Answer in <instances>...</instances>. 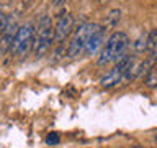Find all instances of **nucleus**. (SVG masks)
Returning a JSON list of instances; mask_svg holds the SVG:
<instances>
[{
  "label": "nucleus",
  "instance_id": "obj_12",
  "mask_svg": "<svg viewBox=\"0 0 157 148\" xmlns=\"http://www.w3.org/2000/svg\"><path fill=\"white\" fill-rule=\"evenodd\" d=\"M146 86L147 87H155L157 86V66H154L147 72L146 76Z\"/></svg>",
  "mask_w": 157,
  "mask_h": 148
},
{
  "label": "nucleus",
  "instance_id": "obj_13",
  "mask_svg": "<svg viewBox=\"0 0 157 148\" xmlns=\"http://www.w3.org/2000/svg\"><path fill=\"white\" fill-rule=\"evenodd\" d=\"M59 142H61V137H59V133H56V132L48 133V137H46V143H48V145H57Z\"/></svg>",
  "mask_w": 157,
  "mask_h": 148
},
{
  "label": "nucleus",
  "instance_id": "obj_3",
  "mask_svg": "<svg viewBox=\"0 0 157 148\" xmlns=\"http://www.w3.org/2000/svg\"><path fill=\"white\" fill-rule=\"evenodd\" d=\"M34 36H36V28H34L33 23H25L21 27H18V31L13 38L12 53H15L20 58L26 56V54L33 49Z\"/></svg>",
  "mask_w": 157,
  "mask_h": 148
},
{
  "label": "nucleus",
  "instance_id": "obj_6",
  "mask_svg": "<svg viewBox=\"0 0 157 148\" xmlns=\"http://www.w3.org/2000/svg\"><path fill=\"white\" fill-rule=\"evenodd\" d=\"M105 31H106V28L97 23V27L93 28V31L90 35H88V39L85 43V49H83V53H85L87 56H93V54L100 49L103 39H105Z\"/></svg>",
  "mask_w": 157,
  "mask_h": 148
},
{
  "label": "nucleus",
  "instance_id": "obj_11",
  "mask_svg": "<svg viewBox=\"0 0 157 148\" xmlns=\"http://www.w3.org/2000/svg\"><path fill=\"white\" fill-rule=\"evenodd\" d=\"M132 48H134V53H137V54L144 53L146 48H147V33L139 35V38L132 43Z\"/></svg>",
  "mask_w": 157,
  "mask_h": 148
},
{
  "label": "nucleus",
  "instance_id": "obj_10",
  "mask_svg": "<svg viewBox=\"0 0 157 148\" xmlns=\"http://www.w3.org/2000/svg\"><path fill=\"white\" fill-rule=\"evenodd\" d=\"M147 53L157 51V28H152L149 33H147Z\"/></svg>",
  "mask_w": 157,
  "mask_h": 148
},
{
  "label": "nucleus",
  "instance_id": "obj_2",
  "mask_svg": "<svg viewBox=\"0 0 157 148\" xmlns=\"http://www.w3.org/2000/svg\"><path fill=\"white\" fill-rule=\"evenodd\" d=\"M54 27L52 22L48 15L41 17L36 28V36H34V44H33V51L36 58H43L44 54L49 51V48L52 46L54 41Z\"/></svg>",
  "mask_w": 157,
  "mask_h": 148
},
{
  "label": "nucleus",
  "instance_id": "obj_16",
  "mask_svg": "<svg viewBox=\"0 0 157 148\" xmlns=\"http://www.w3.org/2000/svg\"><path fill=\"white\" fill-rule=\"evenodd\" d=\"M98 2H100V3H106L108 0H98Z\"/></svg>",
  "mask_w": 157,
  "mask_h": 148
},
{
  "label": "nucleus",
  "instance_id": "obj_14",
  "mask_svg": "<svg viewBox=\"0 0 157 148\" xmlns=\"http://www.w3.org/2000/svg\"><path fill=\"white\" fill-rule=\"evenodd\" d=\"M7 25H8V17H7L5 13L0 12V36L3 35L5 28H7Z\"/></svg>",
  "mask_w": 157,
  "mask_h": 148
},
{
  "label": "nucleus",
  "instance_id": "obj_8",
  "mask_svg": "<svg viewBox=\"0 0 157 148\" xmlns=\"http://www.w3.org/2000/svg\"><path fill=\"white\" fill-rule=\"evenodd\" d=\"M123 81V74L121 72H118L116 69H111L110 72L106 74V76H103L101 77V81H100V84L103 87H113V86H116L118 82H121Z\"/></svg>",
  "mask_w": 157,
  "mask_h": 148
},
{
  "label": "nucleus",
  "instance_id": "obj_15",
  "mask_svg": "<svg viewBox=\"0 0 157 148\" xmlns=\"http://www.w3.org/2000/svg\"><path fill=\"white\" fill-rule=\"evenodd\" d=\"M51 2H52L54 7H61V5L66 3V0H51Z\"/></svg>",
  "mask_w": 157,
  "mask_h": 148
},
{
  "label": "nucleus",
  "instance_id": "obj_19",
  "mask_svg": "<svg viewBox=\"0 0 157 148\" xmlns=\"http://www.w3.org/2000/svg\"><path fill=\"white\" fill-rule=\"evenodd\" d=\"M155 142H157V135H155Z\"/></svg>",
  "mask_w": 157,
  "mask_h": 148
},
{
  "label": "nucleus",
  "instance_id": "obj_5",
  "mask_svg": "<svg viewBox=\"0 0 157 148\" xmlns=\"http://www.w3.org/2000/svg\"><path fill=\"white\" fill-rule=\"evenodd\" d=\"M72 27H74V18L69 15L67 10H64V12L59 13L56 27H54V38H56V41L59 44H62V41L66 39V36L71 35Z\"/></svg>",
  "mask_w": 157,
  "mask_h": 148
},
{
  "label": "nucleus",
  "instance_id": "obj_17",
  "mask_svg": "<svg viewBox=\"0 0 157 148\" xmlns=\"http://www.w3.org/2000/svg\"><path fill=\"white\" fill-rule=\"evenodd\" d=\"M29 2H33V0H25V3H29Z\"/></svg>",
  "mask_w": 157,
  "mask_h": 148
},
{
  "label": "nucleus",
  "instance_id": "obj_4",
  "mask_svg": "<svg viewBox=\"0 0 157 148\" xmlns=\"http://www.w3.org/2000/svg\"><path fill=\"white\" fill-rule=\"evenodd\" d=\"M97 27V23H82L80 27H77L75 33L71 39L67 46V56L69 58H77L80 56L85 49V43L88 39V35L93 31V28Z\"/></svg>",
  "mask_w": 157,
  "mask_h": 148
},
{
  "label": "nucleus",
  "instance_id": "obj_7",
  "mask_svg": "<svg viewBox=\"0 0 157 148\" xmlns=\"http://www.w3.org/2000/svg\"><path fill=\"white\" fill-rule=\"evenodd\" d=\"M17 31H18V25L8 18L7 28H5L3 35L0 36V54H3V53H7V51H12L13 38H15V35H17Z\"/></svg>",
  "mask_w": 157,
  "mask_h": 148
},
{
  "label": "nucleus",
  "instance_id": "obj_1",
  "mask_svg": "<svg viewBox=\"0 0 157 148\" xmlns=\"http://www.w3.org/2000/svg\"><path fill=\"white\" fill-rule=\"evenodd\" d=\"M129 46V36L124 31H115L110 38L106 39L105 46L100 51V58H98V66H105V64L111 61H118L124 56L126 49Z\"/></svg>",
  "mask_w": 157,
  "mask_h": 148
},
{
  "label": "nucleus",
  "instance_id": "obj_18",
  "mask_svg": "<svg viewBox=\"0 0 157 148\" xmlns=\"http://www.w3.org/2000/svg\"><path fill=\"white\" fill-rule=\"evenodd\" d=\"M132 148H144V146H132Z\"/></svg>",
  "mask_w": 157,
  "mask_h": 148
},
{
  "label": "nucleus",
  "instance_id": "obj_9",
  "mask_svg": "<svg viewBox=\"0 0 157 148\" xmlns=\"http://www.w3.org/2000/svg\"><path fill=\"white\" fill-rule=\"evenodd\" d=\"M121 22V10H111L110 13L106 15V18H105V28L106 30H113V28H116L118 27V23Z\"/></svg>",
  "mask_w": 157,
  "mask_h": 148
}]
</instances>
